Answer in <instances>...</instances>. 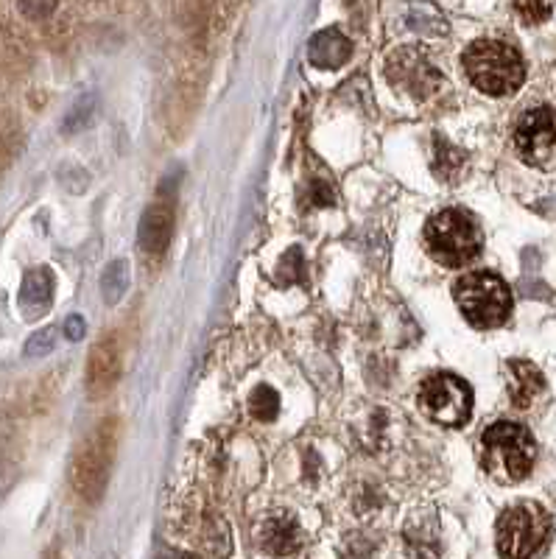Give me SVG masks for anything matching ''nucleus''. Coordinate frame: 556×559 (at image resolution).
<instances>
[{
	"mask_svg": "<svg viewBox=\"0 0 556 559\" xmlns=\"http://www.w3.org/2000/svg\"><path fill=\"white\" fill-rule=\"evenodd\" d=\"M515 146L523 163L556 168V110L534 107L515 126Z\"/></svg>",
	"mask_w": 556,
	"mask_h": 559,
	"instance_id": "8",
	"label": "nucleus"
},
{
	"mask_svg": "<svg viewBox=\"0 0 556 559\" xmlns=\"http://www.w3.org/2000/svg\"><path fill=\"white\" fill-rule=\"evenodd\" d=\"M123 369V350L118 336H104L95 341L87 361V392L90 397H104L118 383Z\"/></svg>",
	"mask_w": 556,
	"mask_h": 559,
	"instance_id": "10",
	"label": "nucleus"
},
{
	"mask_svg": "<svg viewBox=\"0 0 556 559\" xmlns=\"http://www.w3.org/2000/svg\"><path fill=\"white\" fill-rule=\"evenodd\" d=\"M12 481H14V476L6 470V467H0V501L9 495V487H12Z\"/></svg>",
	"mask_w": 556,
	"mask_h": 559,
	"instance_id": "24",
	"label": "nucleus"
},
{
	"mask_svg": "<svg viewBox=\"0 0 556 559\" xmlns=\"http://www.w3.org/2000/svg\"><path fill=\"white\" fill-rule=\"evenodd\" d=\"M551 518L543 506L534 501L509 506L498 518V551L503 559H531L548 543Z\"/></svg>",
	"mask_w": 556,
	"mask_h": 559,
	"instance_id": "6",
	"label": "nucleus"
},
{
	"mask_svg": "<svg viewBox=\"0 0 556 559\" xmlns=\"http://www.w3.org/2000/svg\"><path fill=\"white\" fill-rule=\"evenodd\" d=\"M434 171L445 182H456L464 171V154L456 146H450L445 137L434 140Z\"/></svg>",
	"mask_w": 556,
	"mask_h": 559,
	"instance_id": "16",
	"label": "nucleus"
},
{
	"mask_svg": "<svg viewBox=\"0 0 556 559\" xmlns=\"http://www.w3.org/2000/svg\"><path fill=\"white\" fill-rule=\"evenodd\" d=\"M353 56V42L347 40L336 28L319 31L308 45V59L311 65L322 70H336L341 65H347V59Z\"/></svg>",
	"mask_w": 556,
	"mask_h": 559,
	"instance_id": "15",
	"label": "nucleus"
},
{
	"mask_svg": "<svg viewBox=\"0 0 556 559\" xmlns=\"http://www.w3.org/2000/svg\"><path fill=\"white\" fill-rule=\"evenodd\" d=\"M506 372H509V397H512V406L529 409L531 403L537 400V395L545 389L543 372L534 367L531 361H520V358L506 361Z\"/></svg>",
	"mask_w": 556,
	"mask_h": 559,
	"instance_id": "14",
	"label": "nucleus"
},
{
	"mask_svg": "<svg viewBox=\"0 0 556 559\" xmlns=\"http://www.w3.org/2000/svg\"><path fill=\"white\" fill-rule=\"evenodd\" d=\"M20 311L26 319H37V316L48 314L51 302H54V272L48 266H37L23 277L20 286Z\"/></svg>",
	"mask_w": 556,
	"mask_h": 559,
	"instance_id": "13",
	"label": "nucleus"
},
{
	"mask_svg": "<svg viewBox=\"0 0 556 559\" xmlns=\"http://www.w3.org/2000/svg\"><path fill=\"white\" fill-rule=\"evenodd\" d=\"M420 403L434 423L459 428L473 414V389L450 372H436L422 381Z\"/></svg>",
	"mask_w": 556,
	"mask_h": 559,
	"instance_id": "7",
	"label": "nucleus"
},
{
	"mask_svg": "<svg viewBox=\"0 0 556 559\" xmlns=\"http://www.w3.org/2000/svg\"><path fill=\"white\" fill-rule=\"evenodd\" d=\"M20 12L31 14V17H45V14L56 12V3H20Z\"/></svg>",
	"mask_w": 556,
	"mask_h": 559,
	"instance_id": "22",
	"label": "nucleus"
},
{
	"mask_svg": "<svg viewBox=\"0 0 556 559\" xmlns=\"http://www.w3.org/2000/svg\"><path fill=\"white\" fill-rule=\"evenodd\" d=\"M515 12L523 17V23H543L554 14L551 3H515Z\"/></svg>",
	"mask_w": 556,
	"mask_h": 559,
	"instance_id": "21",
	"label": "nucleus"
},
{
	"mask_svg": "<svg viewBox=\"0 0 556 559\" xmlns=\"http://www.w3.org/2000/svg\"><path fill=\"white\" fill-rule=\"evenodd\" d=\"M453 297L473 328H501L512 314V291L492 272L464 274L453 286Z\"/></svg>",
	"mask_w": 556,
	"mask_h": 559,
	"instance_id": "4",
	"label": "nucleus"
},
{
	"mask_svg": "<svg viewBox=\"0 0 556 559\" xmlns=\"http://www.w3.org/2000/svg\"><path fill=\"white\" fill-rule=\"evenodd\" d=\"M171 235H174V199L168 196H157L140 221V232H137V241L140 249L149 252V255H160L165 252V246L171 244Z\"/></svg>",
	"mask_w": 556,
	"mask_h": 559,
	"instance_id": "11",
	"label": "nucleus"
},
{
	"mask_svg": "<svg viewBox=\"0 0 556 559\" xmlns=\"http://www.w3.org/2000/svg\"><path fill=\"white\" fill-rule=\"evenodd\" d=\"M386 76H389V82L394 87H400L403 93L417 98V101L434 96L439 84H442V73L417 48H400L397 54L389 56Z\"/></svg>",
	"mask_w": 556,
	"mask_h": 559,
	"instance_id": "9",
	"label": "nucleus"
},
{
	"mask_svg": "<svg viewBox=\"0 0 556 559\" xmlns=\"http://www.w3.org/2000/svg\"><path fill=\"white\" fill-rule=\"evenodd\" d=\"M93 112H95V96L93 93H87V96H82L73 107H70L68 115H65V121H62V129H65L68 135L79 132V129L87 126V121L93 118Z\"/></svg>",
	"mask_w": 556,
	"mask_h": 559,
	"instance_id": "19",
	"label": "nucleus"
},
{
	"mask_svg": "<svg viewBox=\"0 0 556 559\" xmlns=\"http://www.w3.org/2000/svg\"><path fill=\"white\" fill-rule=\"evenodd\" d=\"M258 546L272 557H288L302 546V529L291 515H274L260 523Z\"/></svg>",
	"mask_w": 556,
	"mask_h": 559,
	"instance_id": "12",
	"label": "nucleus"
},
{
	"mask_svg": "<svg viewBox=\"0 0 556 559\" xmlns=\"http://www.w3.org/2000/svg\"><path fill=\"white\" fill-rule=\"evenodd\" d=\"M45 559H59V557H56V554H48V557H45Z\"/></svg>",
	"mask_w": 556,
	"mask_h": 559,
	"instance_id": "26",
	"label": "nucleus"
},
{
	"mask_svg": "<svg viewBox=\"0 0 556 559\" xmlns=\"http://www.w3.org/2000/svg\"><path fill=\"white\" fill-rule=\"evenodd\" d=\"M163 559H193V557H185V554H168V557Z\"/></svg>",
	"mask_w": 556,
	"mask_h": 559,
	"instance_id": "25",
	"label": "nucleus"
},
{
	"mask_svg": "<svg viewBox=\"0 0 556 559\" xmlns=\"http://www.w3.org/2000/svg\"><path fill=\"white\" fill-rule=\"evenodd\" d=\"M129 288V263L126 260H112L107 266V272L101 277V294L109 305H118L123 300Z\"/></svg>",
	"mask_w": 556,
	"mask_h": 559,
	"instance_id": "17",
	"label": "nucleus"
},
{
	"mask_svg": "<svg viewBox=\"0 0 556 559\" xmlns=\"http://www.w3.org/2000/svg\"><path fill=\"white\" fill-rule=\"evenodd\" d=\"M115 442H118V425L115 420H107L84 439L82 448L76 450L70 481H73V490L90 504H95L104 495L109 470L115 462Z\"/></svg>",
	"mask_w": 556,
	"mask_h": 559,
	"instance_id": "5",
	"label": "nucleus"
},
{
	"mask_svg": "<svg viewBox=\"0 0 556 559\" xmlns=\"http://www.w3.org/2000/svg\"><path fill=\"white\" fill-rule=\"evenodd\" d=\"M467 79L487 96H512L526 82V62L515 45L501 40H475L462 56Z\"/></svg>",
	"mask_w": 556,
	"mask_h": 559,
	"instance_id": "1",
	"label": "nucleus"
},
{
	"mask_svg": "<svg viewBox=\"0 0 556 559\" xmlns=\"http://www.w3.org/2000/svg\"><path fill=\"white\" fill-rule=\"evenodd\" d=\"M65 336L70 341H79L84 336V319L82 316H68L65 319Z\"/></svg>",
	"mask_w": 556,
	"mask_h": 559,
	"instance_id": "23",
	"label": "nucleus"
},
{
	"mask_svg": "<svg viewBox=\"0 0 556 559\" xmlns=\"http://www.w3.org/2000/svg\"><path fill=\"white\" fill-rule=\"evenodd\" d=\"M249 411L252 417L260 423H269L280 414V395L274 392L272 386H258L252 397H249Z\"/></svg>",
	"mask_w": 556,
	"mask_h": 559,
	"instance_id": "18",
	"label": "nucleus"
},
{
	"mask_svg": "<svg viewBox=\"0 0 556 559\" xmlns=\"http://www.w3.org/2000/svg\"><path fill=\"white\" fill-rule=\"evenodd\" d=\"M537 459V445L529 428L512 420H498L481 434V464L498 481H523Z\"/></svg>",
	"mask_w": 556,
	"mask_h": 559,
	"instance_id": "2",
	"label": "nucleus"
},
{
	"mask_svg": "<svg viewBox=\"0 0 556 559\" xmlns=\"http://www.w3.org/2000/svg\"><path fill=\"white\" fill-rule=\"evenodd\" d=\"M425 246L436 263L448 269H459L478 258L484 246V235L470 213L448 207L425 224Z\"/></svg>",
	"mask_w": 556,
	"mask_h": 559,
	"instance_id": "3",
	"label": "nucleus"
},
{
	"mask_svg": "<svg viewBox=\"0 0 556 559\" xmlns=\"http://www.w3.org/2000/svg\"><path fill=\"white\" fill-rule=\"evenodd\" d=\"M56 336H59V330H56V328L37 330V333H34V336L26 341L28 358H40V355L51 353V350H54V344H56Z\"/></svg>",
	"mask_w": 556,
	"mask_h": 559,
	"instance_id": "20",
	"label": "nucleus"
}]
</instances>
